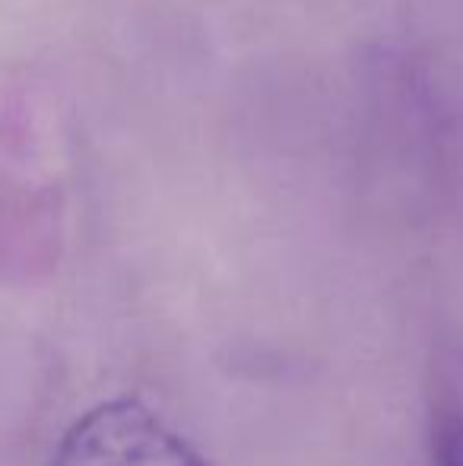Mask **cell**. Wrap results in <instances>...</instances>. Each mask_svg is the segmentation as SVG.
I'll list each match as a JSON object with an SVG mask.
<instances>
[{
	"label": "cell",
	"mask_w": 463,
	"mask_h": 466,
	"mask_svg": "<svg viewBox=\"0 0 463 466\" xmlns=\"http://www.w3.org/2000/svg\"><path fill=\"white\" fill-rule=\"evenodd\" d=\"M438 466H463V419L448 416L438 429Z\"/></svg>",
	"instance_id": "7a4b0ae2"
},
{
	"label": "cell",
	"mask_w": 463,
	"mask_h": 466,
	"mask_svg": "<svg viewBox=\"0 0 463 466\" xmlns=\"http://www.w3.org/2000/svg\"><path fill=\"white\" fill-rule=\"evenodd\" d=\"M51 466H210L146 403L115 397L64 431Z\"/></svg>",
	"instance_id": "6da1fadb"
}]
</instances>
